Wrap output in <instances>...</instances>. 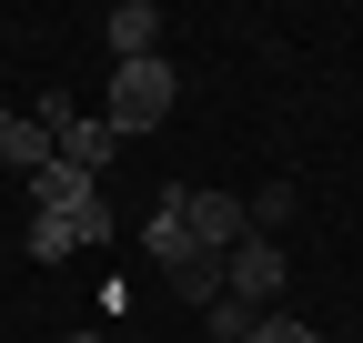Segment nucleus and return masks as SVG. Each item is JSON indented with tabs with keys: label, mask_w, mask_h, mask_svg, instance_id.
Returning a JSON list of instances; mask_svg holds the SVG:
<instances>
[{
	"label": "nucleus",
	"mask_w": 363,
	"mask_h": 343,
	"mask_svg": "<svg viewBox=\"0 0 363 343\" xmlns=\"http://www.w3.org/2000/svg\"><path fill=\"white\" fill-rule=\"evenodd\" d=\"M182 223H192V252H233V242H252V202L242 192H182Z\"/></svg>",
	"instance_id": "obj_2"
},
{
	"label": "nucleus",
	"mask_w": 363,
	"mask_h": 343,
	"mask_svg": "<svg viewBox=\"0 0 363 343\" xmlns=\"http://www.w3.org/2000/svg\"><path fill=\"white\" fill-rule=\"evenodd\" d=\"M71 252H81L71 223H51V212H40V223H30V263H71Z\"/></svg>",
	"instance_id": "obj_11"
},
{
	"label": "nucleus",
	"mask_w": 363,
	"mask_h": 343,
	"mask_svg": "<svg viewBox=\"0 0 363 343\" xmlns=\"http://www.w3.org/2000/svg\"><path fill=\"white\" fill-rule=\"evenodd\" d=\"M182 101V81H172V61L152 51V61H121V81H111V101H101V121H111V132L121 142H142L152 132V121Z\"/></svg>",
	"instance_id": "obj_1"
},
{
	"label": "nucleus",
	"mask_w": 363,
	"mask_h": 343,
	"mask_svg": "<svg viewBox=\"0 0 363 343\" xmlns=\"http://www.w3.org/2000/svg\"><path fill=\"white\" fill-rule=\"evenodd\" d=\"M202 323H212V343H252V323H262V313L242 303V293H222V303H212Z\"/></svg>",
	"instance_id": "obj_10"
},
{
	"label": "nucleus",
	"mask_w": 363,
	"mask_h": 343,
	"mask_svg": "<svg viewBox=\"0 0 363 343\" xmlns=\"http://www.w3.org/2000/svg\"><path fill=\"white\" fill-rule=\"evenodd\" d=\"M172 293H182V303H222V263H212V252H182V263H172Z\"/></svg>",
	"instance_id": "obj_8"
},
{
	"label": "nucleus",
	"mask_w": 363,
	"mask_h": 343,
	"mask_svg": "<svg viewBox=\"0 0 363 343\" xmlns=\"http://www.w3.org/2000/svg\"><path fill=\"white\" fill-rule=\"evenodd\" d=\"M30 121H40V132H51V152H61V132H71V121H81V101H61V91H51V101H40Z\"/></svg>",
	"instance_id": "obj_15"
},
{
	"label": "nucleus",
	"mask_w": 363,
	"mask_h": 343,
	"mask_svg": "<svg viewBox=\"0 0 363 343\" xmlns=\"http://www.w3.org/2000/svg\"><path fill=\"white\" fill-rule=\"evenodd\" d=\"M283 283H293V263H283V242H262V232H252V242H233V252H222V293H242L252 313H262V303H272V293H283Z\"/></svg>",
	"instance_id": "obj_3"
},
{
	"label": "nucleus",
	"mask_w": 363,
	"mask_h": 343,
	"mask_svg": "<svg viewBox=\"0 0 363 343\" xmlns=\"http://www.w3.org/2000/svg\"><path fill=\"white\" fill-rule=\"evenodd\" d=\"M283 223H293V192H283V182H262V192H252V232L272 242V232H283Z\"/></svg>",
	"instance_id": "obj_12"
},
{
	"label": "nucleus",
	"mask_w": 363,
	"mask_h": 343,
	"mask_svg": "<svg viewBox=\"0 0 363 343\" xmlns=\"http://www.w3.org/2000/svg\"><path fill=\"white\" fill-rule=\"evenodd\" d=\"M0 162H11L21 182H30V172H51L61 152H51V132H40V121H11V142H0Z\"/></svg>",
	"instance_id": "obj_9"
},
{
	"label": "nucleus",
	"mask_w": 363,
	"mask_h": 343,
	"mask_svg": "<svg viewBox=\"0 0 363 343\" xmlns=\"http://www.w3.org/2000/svg\"><path fill=\"white\" fill-rule=\"evenodd\" d=\"M51 223H71V242H111V202H81V212H51Z\"/></svg>",
	"instance_id": "obj_13"
},
{
	"label": "nucleus",
	"mask_w": 363,
	"mask_h": 343,
	"mask_svg": "<svg viewBox=\"0 0 363 343\" xmlns=\"http://www.w3.org/2000/svg\"><path fill=\"white\" fill-rule=\"evenodd\" d=\"M111 152H121V132H111L101 111H81L71 132H61V162H71V172H91V182H101V172H111Z\"/></svg>",
	"instance_id": "obj_4"
},
{
	"label": "nucleus",
	"mask_w": 363,
	"mask_h": 343,
	"mask_svg": "<svg viewBox=\"0 0 363 343\" xmlns=\"http://www.w3.org/2000/svg\"><path fill=\"white\" fill-rule=\"evenodd\" d=\"M101 40H111L121 61H152V40H162V11H152V0H121V11L101 21Z\"/></svg>",
	"instance_id": "obj_5"
},
{
	"label": "nucleus",
	"mask_w": 363,
	"mask_h": 343,
	"mask_svg": "<svg viewBox=\"0 0 363 343\" xmlns=\"http://www.w3.org/2000/svg\"><path fill=\"white\" fill-rule=\"evenodd\" d=\"M142 242H152V263H162V273L182 263V252H192V223H182V182L162 192V212H152V232H142Z\"/></svg>",
	"instance_id": "obj_7"
},
{
	"label": "nucleus",
	"mask_w": 363,
	"mask_h": 343,
	"mask_svg": "<svg viewBox=\"0 0 363 343\" xmlns=\"http://www.w3.org/2000/svg\"><path fill=\"white\" fill-rule=\"evenodd\" d=\"M0 142H11V101H0Z\"/></svg>",
	"instance_id": "obj_16"
},
{
	"label": "nucleus",
	"mask_w": 363,
	"mask_h": 343,
	"mask_svg": "<svg viewBox=\"0 0 363 343\" xmlns=\"http://www.w3.org/2000/svg\"><path fill=\"white\" fill-rule=\"evenodd\" d=\"M61 343H101V333H61Z\"/></svg>",
	"instance_id": "obj_17"
},
{
	"label": "nucleus",
	"mask_w": 363,
	"mask_h": 343,
	"mask_svg": "<svg viewBox=\"0 0 363 343\" xmlns=\"http://www.w3.org/2000/svg\"><path fill=\"white\" fill-rule=\"evenodd\" d=\"M252 343H323V333L293 323V313H262V323H252Z\"/></svg>",
	"instance_id": "obj_14"
},
{
	"label": "nucleus",
	"mask_w": 363,
	"mask_h": 343,
	"mask_svg": "<svg viewBox=\"0 0 363 343\" xmlns=\"http://www.w3.org/2000/svg\"><path fill=\"white\" fill-rule=\"evenodd\" d=\"M30 202H40V212H81V202H101V182L71 172V162H51V172H30Z\"/></svg>",
	"instance_id": "obj_6"
}]
</instances>
